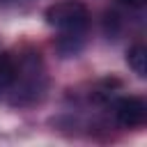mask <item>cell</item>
I'll return each instance as SVG.
<instances>
[{
	"instance_id": "obj_4",
	"label": "cell",
	"mask_w": 147,
	"mask_h": 147,
	"mask_svg": "<svg viewBox=\"0 0 147 147\" xmlns=\"http://www.w3.org/2000/svg\"><path fill=\"white\" fill-rule=\"evenodd\" d=\"M126 62H129L131 71H133L138 78H145V76H147V51H145L142 44H136V46L129 48Z\"/></svg>"
},
{
	"instance_id": "obj_6",
	"label": "cell",
	"mask_w": 147,
	"mask_h": 147,
	"mask_svg": "<svg viewBox=\"0 0 147 147\" xmlns=\"http://www.w3.org/2000/svg\"><path fill=\"white\" fill-rule=\"evenodd\" d=\"M106 34L108 37H115L117 34V30H119V18H117V14L115 11H110V14H106Z\"/></svg>"
},
{
	"instance_id": "obj_7",
	"label": "cell",
	"mask_w": 147,
	"mask_h": 147,
	"mask_svg": "<svg viewBox=\"0 0 147 147\" xmlns=\"http://www.w3.org/2000/svg\"><path fill=\"white\" fill-rule=\"evenodd\" d=\"M122 5H129V7H142L145 0H119Z\"/></svg>"
},
{
	"instance_id": "obj_2",
	"label": "cell",
	"mask_w": 147,
	"mask_h": 147,
	"mask_svg": "<svg viewBox=\"0 0 147 147\" xmlns=\"http://www.w3.org/2000/svg\"><path fill=\"white\" fill-rule=\"evenodd\" d=\"M147 117V106L140 96H122L115 101V119L124 129H133L145 124Z\"/></svg>"
},
{
	"instance_id": "obj_1",
	"label": "cell",
	"mask_w": 147,
	"mask_h": 147,
	"mask_svg": "<svg viewBox=\"0 0 147 147\" xmlns=\"http://www.w3.org/2000/svg\"><path fill=\"white\" fill-rule=\"evenodd\" d=\"M46 23L57 28L60 32H71V30H85L90 23V11L83 2L78 0H62L55 2L46 9Z\"/></svg>"
},
{
	"instance_id": "obj_3",
	"label": "cell",
	"mask_w": 147,
	"mask_h": 147,
	"mask_svg": "<svg viewBox=\"0 0 147 147\" xmlns=\"http://www.w3.org/2000/svg\"><path fill=\"white\" fill-rule=\"evenodd\" d=\"M83 44H85V30H71V32H62L55 46L62 53V57H71L80 53Z\"/></svg>"
},
{
	"instance_id": "obj_5",
	"label": "cell",
	"mask_w": 147,
	"mask_h": 147,
	"mask_svg": "<svg viewBox=\"0 0 147 147\" xmlns=\"http://www.w3.org/2000/svg\"><path fill=\"white\" fill-rule=\"evenodd\" d=\"M14 76H16V62H14V57H9L7 53L0 51V92H5V90L11 87Z\"/></svg>"
}]
</instances>
